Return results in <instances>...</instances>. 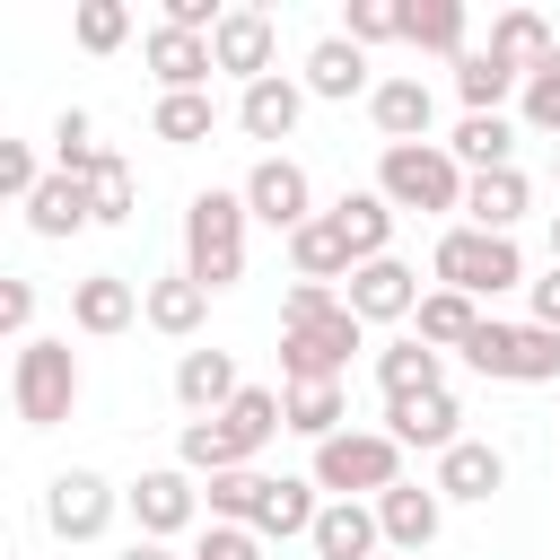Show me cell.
<instances>
[{
	"instance_id": "obj_16",
	"label": "cell",
	"mask_w": 560,
	"mask_h": 560,
	"mask_svg": "<svg viewBox=\"0 0 560 560\" xmlns=\"http://www.w3.org/2000/svg\"><path fill=\"white\" fill-rule=\"evenodd\" d=\"M429 481H438V499H446V508H481V499H499V490H508V455H499L490 438H464V446H446V455H438V472H429Z\"/></svg>"
},
{
	"instance_id": "obj_39",
	"label": "cell",
	"mask_w": 560,
	"mask_h": 560,
	"mask_svg": "<svg viewBox=\"0 0 560 560\" xmlns=\"http://www.w3.org/2000/svg\"><path fill=\"white\" fill-rule=\"evenodd\" d=\"M79 184H88V210H96V228H122V219H131V166H122V149H96Z\"/></svg>"
},
{
	"instance_id": "obj_12",
	"label": "cell",
	"mask_w": 560,
	"mask_h": 560,
	"mask_svg": "<svg viewBox=\"0 0 560 560\" xmlns=\"http://www.w3.org/2000/svg\"><path fill=\"white\" fill-rule=\"evenodd\" d=\"M210 61H219L236 88L271 79V70H280V26H271V9H228L219 35H210Z\"/></svg>"
},
{
	"instance_id": "obj_50",
	"label": "cell",
	"mask_w": 560,
	"mask_h": 560,
	"mask_svg": "<svg viewBox=\"0 0 560 560\" xmlns=\"http://www.w3.org/2000/svg\"><path fill=\"white\" fill-rule=\"evenodd\" d=\"M551 262H560V210H551Z\"/></svg>"
},
{
	"instance_id": "obj_33",
	"label": "cell",
	"mask_w": 560,
	"mask_h": 560,
	"mask_svg": "<svg viewBox=\"0 0 560 560\" xmlns=\"http://www.w3.org/2000/svg\"><path fill=\"white\" fill-rule=\"evenodd\" d=\"M411 324H420V341H429V350H455V359H464V341H472V332H481L490 315H481V306H472L464 289H429Z\"/></svg>"
},
{
	"instance_id": "obj_49",
	"label": "cell",
	"mask_w": 560,
	"mask_h": 560,
	"mask_svg": "<svg viewBox=\"0 0 560 560\" xmlns=\"http://www.w3.org/2000/svg\"><path fill=\"white\" fill-rule=\"evenodd\" d=\"M114 560H175V542H149V534H131V542H122Z\"/></svg>"
},
{
	"instance_id": "obj_25",
	"label": "cell",
	"mask_w": 560,
	"mask_h": 560,
	"mask_svg": "<svg viewBox=\"0 0 560 560\" xmlns=\"http://www.w3.org/2000/svg\"><path fill=\"white\" fill-rule=\"evenodd\" d=\"M140 298H149V306H140V324H149V332H166V341H192V332H201V315H210V289H201L192 271H158Z\"/></svg>"
},
{
	"instance_id": "obj_26",
	"label": "cell",
	"mask_w": 560,
	"mask_h": 560,
	"mask_svg": "<svg viewBox=\"0 0 560 560\" xmlns=\"http://www.w3.org/2000/svg\"><path fill=\"white\" fill-rule=\"evenodd\" d=\"M438 385H446V350H429L420 332L376 350V394L385 402H411V394H438Z\"/></svg>"
},
{
	"instance_id": "obj_11",
	"label": "cell",
	"mask_w": 560,
	"mask_h": 560,
	"mask_svg": "<svg viewBox=\"0 0 560 560\" xmlns=\"http://www.w3.org/2000/svg\"><path fill=\"white\" fill-rule=\"evenodd\" d=\"M420 271L402 262V254H376V262H359L350 280H341V306L359 315V324H402V315H420Z\"/></svg>"
},
{
	"instance_id": "obj_19",
	"label": "cell",
	"mask_w": 560,
	"mask_h": 560,
	"mask_svg": "<svg viewBox=\"0 0 560 560\" xmlns=\"http://www.w3.org/2000/svg\"><path fill=\"white\" fill-rule=\"evenodd\" d=\"M376 525H385V542L394 551H429L438 542V525H446V499H438V481H394L385 499H376Z\"/></svg>"
},
{
	"instance_id": "obj_44",
	"label": "cell",
	"mask_w": 560,
	"mask_h": 560,
	"mask_svg": "<svg viewBox=\"0 0 560 560\" xmlns=\"http://www.w3.org/2000/svg\"><path fill=\"white\" fill-rule=\"evenodd\" d=\"M0 192H9L18 210L44 192V158H35V140H0Z\"/></svg>"
},
{
	"instance_id": "obj_51",
	"label": "cell",
	"mask_w": 560,
	"mask_h": 560,
	"mask_svg": "<svg viewBox=\"0 0 560 560\" xmlns=\"http://www.w3.org/2000/svg\"><path fill=\"white\" fill-rule=\"evenodd\" d=\"M551 184H560V149H551Z\"/></svg>"
},
{
	"instance_id": "obj_29",
	"label": "cell",
	"mask_w": 560,
	"mask_h": 560,
	"mask_svg": "<svg viewBox=\"0 0 560 560\" xmlns=\"http://www.w3.org/2000/svg\"><path fill=\"white\" fill-rule=\"evenodd\" d=\"M446 149H455L464 175H499V166H516V122L508 114H464Z\"/></svg>"
},
{
	"instance_id": "obj_27",
	"label": "cell",
	"mask_w": 560,
	"mask_h": 560,
	"mask_svg": "<svg viewBox=\"0 0 560 560\" xmlns=\"http://www.w3.org/2000/svg\"><path fill=\"white\" fill-rule=\"evenodd\" d=\"M490 52H499L516 79H534V70L560 52V35H551V18H542V9H499V18H490Z\"/></svg>"
},
{
	"instance_id": "obj_30",
	"label": "cell",
	"mask_w": 560,
	"mask_h": 560,
	"mask_svg": "<svg viewBox=\"0 0 560 560\" xmlns=\"http://www.w3.org/2000/svg\"><path fill=\"white\" fill-rule=\"evenodd\" d=\"M332 219H341V236H350V254H359V262L394 254V219H402V210H394L376 184H368V192H341V201H332Z\"/></svg>"
},
{
	"instance_id": "obj_10",
	"label": "cell",
	"mask_w": 560,
	"mask_h": 560,
	"mask_svg": "<svg viewBox=\"0 0 560 560\" xmlns=\"http://www.w3.org/2000/svg\"><path fill=\"white\" fill-rule=\"evenodd\" d=\"M114 508H122V490H114L105 472H88V464H70V472L44 481V525H52L61 542H96V534L114 525Z\"/></svg>"
},
{
	"instance_id": "obj_14",
	"label": "cell",
	"mask_w": 560,
	"mask_h": 560,
	"mask_svg": "<svg viewBox=\"0 0 560 560\" xmlns=\"http://www.w3.org/2000/svg\"><path fill=\"white\" fill-rule=\"evenodd\" d=\"M140 289L122 280V271H88V280H70V324L88 332V341H114V332H131L140 324Z\"/></svg>"
},
{
	"instance_id": "obj_15",
	"label": "cell",
	"mask_w": 560,
	"mask_h": 560,
	"mask_svg": "<svg viewBox=\"0 0 560 560\" xmlns=\"http://www.w3.org/2000/svg\"><path fill=\"white\" fill-rule=\"evenodd\" d=\"M385 438H394V446H429V455L464 446V402H455V385L411 394V402H385Z\"/></svg>"
},
{
	"instance_id": "obj_28",
	"label": "cell",
	"mask_w": 560,
	"mask_h": 560,
	"mask_svg": "<svg viewBox=\"0 0 560 560\" xmlns=\"http://www.w3.org/2000/svg\"><path fill=\"white\" fill-rule=\"evenodd\" d=\"M289 262H298V280H332V289L359 271V254H350V236H341V219H332V210H315V219L289 236Z\"/></svg>"
},
{
	"instance_id": "obj_6",
	"label": "cell",
	"mask_w": 560,
	"mask_h": 560,
	"mask_svg": "<svg viewBox=\"0 0 560 560\" xmlns=\"http://www.w3.org/2000/svg\"><path fill=\"white\" fill-rule=\"evenodd\" d=\"M464 368L472 376H490V385H560V332H542V324H481L472 341H464Z\"/></svg>"
},
{
	"instance_id": "obj_46",
	"label": "cell",
	"mask_w": 560,
	"mask_h": 560,
	"mask_svg": "<svg viewBox=\"0 0 560 560\" xmlns=\"http://www.w3.org/2000/svg\"><path fill=\"white\" fill-rule=\"evenodd\" d=\"M271 542L254 534V525H201V542L184 551V560H262Z\"/></svg>"
},
{
	"instance_id": "obj_1",
	"label": "cell",
	"mask_w": 560,
	"mask_h": 560,
	"mask_svg": "<svg viewBox=\"0 0 560 560\" xmlns=\"http://www.w3.org/2000/svg\"><path fill=\"white\" fill-rule=\"evenodd\" d=\"M245 228H254V210H245V192H192L184 201V271L219 298V289H236L245 280Z\"/></svg>"
},
{
	"instance_id": "obj_36",
	"label": "cell",
	"mask_w": 560,
	"mask_h": 560,
	"mask_svg": "<svg viewBox=\"0 0 560 560\" xmlns=\"http://www.w3.org/2000/svg\"><path fill=\"white\" fill-rule=\"evenodd\" d=\"M219 429H228V438L245 446V464H254V455H262V446L289 429V411H280V394H271V385H245V394L219 411Z\"/></svg>"
},
{
	"instance_id": "obj_3",
	"label": "cell",
	"mask_w": 560,
	"mask_h": 560,
	"mask_svg": "<svg viewBox=\"0 0 560 560\" xmlns=\"http://www.w3.org/2000/svg\"><path fill=\"white\" fill-rule=\"evenodd\" d=\"M429 271H438V289H464L472 306L525 289V254H516V236H490V228H464V219L429 245Z\"/></svg>"
},
{
	"instance_id": "obj_8",
	"label": "cell",
	"mask_w": 560,
	"mask_h": 560,
	"mask_svg": "<svg viewBox=\"0 0 560 560\" xmlns=\"http://www.w3.org/2000/svg\"><path fill=\"white\" fill-rule=\"evenodd\" d=\"M236 192H245V210H254L262 228H280V236H298V228L315 219V184H306V166H298L289 149H262Z\"/></svg>"
},
{
	"instance_id": "obj_21",
	"label": "cell",
	"mask_w": 560,
	"mask_h": 560,
	"mask_svg": "<svg viewBox=\"0 0 560 560\" xmlns=\"http://www.w3.org/2000/svg\"><path fill=\"white\" fill-rule=\"evenodd\" d=\"M298 122H306V88H298L289 70H271V79L236 88V131H245V140H289Z\"/></svg>"
},
{
	"instance_id": "obj_20",
	"label": "cell",
	"mask_w": 560,
	"mask_h": 560,
	"mask_svg": "<svg viewBox=\"0 0 560 560\" xmlns=\"http://www.w3.org/2000/svg\"><path fill=\"white\" fill-rule=\"evenodd\" d=\"M306 551H315V560H376V551H385L376 499H324V516H315Z\"/></svg>"
},
{
	"instance_id": "obj_17",
	"label": "cell",
	"mask_w": 560,
	"mask_h": 560,
	"mask_svg": "<svg viewBox=\"0 0 560 560\" xmlns=\"http://www.w3.org/2000/svg\"><path fill=\"white\" fill-rule=\"evenodd\" d=\"M140 61L158 70V96H192V88H210V35H184V26H149L140 35Z\"/></svg>"
},
{
	"instance_id": "obj_22",
	"label": "cell",
	"mask_w": 560,
	"mask_h": 560,
	"mask_svg": "<svg viewBox=\"0 0 560 560\" xmlns=\"http://www.w3.org/2000/svg\"><path fill=\"white\" fill-rule=\"evenodd\" d=\"M236 394H245L236 350H184V359H175V402H184L192 420H219Z\"/></svg>"
},
{
	"instance_id": "obj_43",
	"label": "cell",
	"mask_w": 560,
	"mask_h": 560,
	"mask_svg": "<svg viewBox=\"0 0 560 560\" xmlns=\"http://www.w3.org/2000/svg\"><path fill=\"white\" fill-rule=\"evenodd\" d=\"M341 35H350L359 52H368V44H402V9H394V0H350V9H341Z\"/></svg>"
},
{
	"instance_id": "obj_5",
	"label": "cell",
	"mask_w": 560,
	"mask_h": 560,
	"mask_svg": "<svg viewBox=\"0 0 560 560\" xmlns=\"http://www.w3.org/2000/svg\"><path fill=\"white\" fill-rule=\"evenodd\" d=\"M306 481H315L324 499H385V490L402 481V446H394L385 429H341V438L315 446Z\"/></svg>"
},
{
	"instance_id": "obj_31",
	"label": "cell",
	"mask_w": 560,
	"mask_h": 560,
	"mask_svg": "<svg viewBox=\"0 0 560 560\" xmlns=\"http://www.w3.org/2000/svg\"><path fill=\"white\" fill-rule=\"evenodd\" d=\"M464 26H472L464 0H411V9H402V44H411V52H446V61H464V52H472Z\"/></svg>"
},
{
	"instance_id": "obj_9",
	"label": "cell",
	"mask_w": 560,
	"mask_h": 560,
	"mask_svg": "<svg viewBox=\"0 0 560 560\" xmlns=\"http://www.w3.org/2000/svg\"><path fill=\"white\" fill-rule=\"evenodd\" d=\"M122 508H131V525H140L149 542H175V534L201 525V481H192L184 464H149V472L122 490Z\"/></svg>"
},
{
	"instance_id": "obj_24",
	"label": "cell",
	"mask_w": 560,
	"mask_h": 560,
	"mask_svg": "<svg viewBox=\"0 0 560 560\" xmlns=\"http://www.w3.org/2000/svg\"><path fill=\"white\" fill-rule=\"evenodd\" d=\"M534 210V184L525 166H499V175H472L464 184V228H490V236H516V219Z\"/></svg>"
},
{
	"instance_id": "obj_35",
	"label": "cell",
	"mask_w": 560,
	"mask_h": 560,
	"mask_svg": "<svg viewBox=\"0 0 560 560\" xmlns=\"http://www.w3.org/2000/svg\"><path fill=\"white\" fill-rule=\"evenodd\" d=\"M280 411H289V429H298L306 446H324V438H341L350 394H341V385H280Z\"/></svg>"
},
{
	"instance_id": "obj_34",
	"label": "cell",
	"mask_w": 560,
	"mask_h": 560,
	"mask_svg": "<svg viewBox=\"0 0 560 560\" xmlns=\"http://www.w3.org/2000/svg\"><path fill=\"white\" fill-rule=\"evenodd\" d=\"M26 228H35V236H79V228H96L88 184H79V175H44V192L26 201Z\"/></svg>"
},
{
	"instance_id": "obj_45",
	"label": "cell",
	"mask_w": 560,
	"mask_h": 560,
	"mask_svg": "<svg viewBox=\"0 0 560 560\" xmlns=\"http://www.w3.org/2000/svg\"><path fill=\"white\" fill-rule=\"evenodd\" d=\"M324 315H341V289H332V280H289V298H280V332L324 324Z\"/></svg>"
},
{
	"instance_id": "obj_42",
	"label": "cell",
	"mask_w": 560,
	"mask_h": 560,
	"mask_svg": "<svg viewBox=\"0 0 560 560\" xmlns=\"http://www.w3.org/2000/svg\"><path fill=\"white\" fill-rule=\"evenodd\" d=\"M516 114H525V131H542L551 149H560V52L525 79V96H516Z\"/></svg>"
},
{
	"instance_id": "obj_40",
	"label": "cell",
	"mask_w": 560,
	"mask_h": 560,
	"mask_svg": "<svg viewBox=\"0 0 560 560\" xmlns=\"http://www.w3.org/2000/svg\"><path fill=\"white\" fill-rule=\"evenodd\" d=\"M254 499H262V472H254V464L201 481V516H210V525H254Z\"/></svg>"
},
{
	"instance_id": "obj_48",
	"label": "cell",
	"mask_w": 560,
	"mask_h": 560,
	"mask_svg": "<svg viewBox=\"0 0 560 560\" xmlns=\"http://www.w3.org/2000/svg\"><path fill=\"white\" fill-rule=\"evenodd\" d=\"M525 298H534V315H525V324H542V332H560V262H551L542 280H525Z\"/></svg>"
},
{
	"instance_id": "obj_13",
	"label": "cell",
	"mask_w": 560,
	"mask_h": 560,
	"mask_svg": "<svg viewBox=\"0 0 560 560\" xmlns=\"http://www.w3.org/2000/svg\"><path fill=\"white\" fill-rule=\"evenodd\" d=\"M298 88L306 96H324V105H350V96H376V79H368V52L332 26V35H315L306 44V70H298Z\"/></svg>"
},
{
	"instance_id": "obj_47",
	"label": "cell",
	"mask_w": 560,
	"mask_h": 560,
	"mask_svg": "<svg viewBox=\"0 0 560 560\" xmlns=\"http://www.w3.org/2000/svg\"><path fill=\"white\" fill-rule=\"evenodd\" d=\"M0 332L26 350L35 341V280H0Z\"/></svg>"
},
{
	"instance_id": "obj_18",
	"label": "cell",
	"mask_w": 560,
	"mask_h": 560,
	"mask_svg": "<svg viewBox=\"0 0 560 560\" xmlns=\"http://www.w3.org/2000/svg\"><path fill=\"white\" fill-rule=\"evenodd\" d=\"M368 122L385 131V149H402V140H429V122H438V96H429V79H420V70H394V79H376V96H368Z\"/></svg>"
},
{
	"instance_id": "obj_37",
	"label": "cell",
	"mask_w": 560,
	"mask_h": 560,
	"mask_svg": "<svg viewBox=\"0 0 560 560\" xmlns=\"http://www.w3.org/2000/svg\"><path fill=\"white\" fill-rule=\"evenodd\" d=\"M149 131H158L166 149H192V140L219 131V96H210V88H192V96H158V105H149Z\"/></svg>"
},
{
	"instance_id": "obj_23",
	"label": "cell",
	"mask_w": 560,
	"mask_h": 560,
	"mask_svg": "<svg viewBox=\"0 0 560 560\" xmlns=\"http://www.w3.org/2000/svg\"><path fill=\"white\" fill-rule=\"evenodd\" d=\"M315 516H324V499H315L306 472H262V499H254L262 542H298V534H315Z\"/></svg>"
},
{
	"instance_id": "obj_4",
	"label": "cell",
	"mask_w": 560,
	"mask_h": 560,
	"mask_svg": "<svg viewBox=\"0 0 560 560\" xmlns=\"http://www.w3.org/2000/svg\"><path fill=\"white\" fill-rule=\"evenodd\" d=\"M464 166H455V149L446 140H402V149H385L376 158V192L394 201V210H429V219H446V210H464Z\"/></svg>"
},
{
	"instance_id": "obj_41",
	"label": "cell",
	"mask_w": 560,
	"mask_h": 560,
	"mask_svg": "<svg viewBox=\"0 0 560 560\" xmlns=\"http://www.w3.org/2000/svg\"><path fill=\"white\" fill-rule=\"evenodd\" d=\"M70 35H79V52H122L131 44V9L122 0H79L70 9Z\"/></svg>"
},
{
	"instance_id": "obj_7",
	"label": "cell",
	"mask_w": 560,
	"mask_h": 560,
	"mask_svg": "<svg viewBox=\"0 0 560 560\" xmlns=\"http://www.w3.org/2000/svg\"><path fill=\"white\" fill-rule=\"evenodd\" d=\"M350 350H368V324L350 306L324 315V324H298V332H280V385H341Z\"/></svg>"
},
{
	"instance_id": "obj_32",
	"label": "cell",
	"mask_w": 560,
	"mask_h": 560,
	"mask_svg": "<svg viewBox=\"0 0 560 560\" xmlns=\"http://www.w3.org/2000/svg\"><path fill=\"white\" fill-rule=\"evenodd\" d=\"M455 96H464V114H499L508 96H525V79H516L490 44H472V52L455 61Z\"/></svg>"
},
{
	"instance_id": "obj_38",
	"label": "cell",
	"mask_w": 560,
	"mask_h": 560,
	"mask_svg": "<svg viewBox=\"0 0 560 560\" xmlns=\"http://www.w3.org/2000/svg\"><path fill=\"white\" fill-rule=\"evenodd\" d=\"M175 464L210 481V472H245V446H236L219 420H184V429H175Z\"/></svg>"
},
{
	"instance_id": "obj_2",
	"label": "cell",
	"mask_w": 560,
	"mask_h": 560,
	"mask_svg": "<svg viewBox=\"0 0 560 560\" xmlns=\"http://www.w3.org/2000/svg\"><path fill=\"white\" fill-rule=\"evenodd\" d=\"M79 394H88V376H79V350H70L61 332H35V341L9 359V411H18L26 429H61V420L79 411Z\"/></svg>"
}]
</instances>
